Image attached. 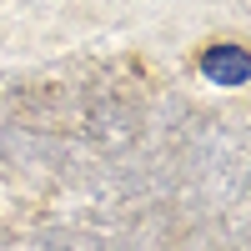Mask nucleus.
Here are the masks:
<instances>
[{"instance_id":"f257e3e1","label":"nucleus","mask_w":251,"mask_h":251,"mask_svg":"<svg viewBox=\"0 0 251 251\" xmlns=\"http://www.w3.org/2000/svg\"><path fill=\"white\" fill-rule=\"evenodd\" d=\"M201 75L211 86H246L251 80V55L241 46H211V50H201Z\"/></svg>"}]
</instances>
